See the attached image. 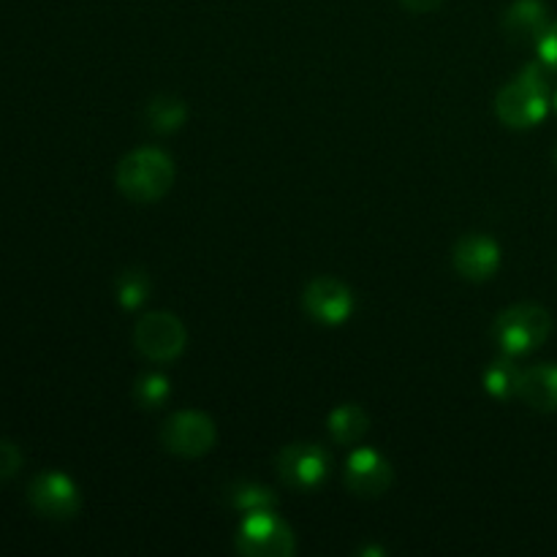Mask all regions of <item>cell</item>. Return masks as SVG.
<instances>
[{"instance_id": "obj_17", "label": "cell", "mask_w": 557, "mask_h": 557, "mask_svg": "<svg viewBox=\"0 0 557 557\" xmlns=\"http://www.w3.org/2000/svg\"><path fill=\"white\" fill-rule=\"evenodd\" d=\"M150 292H152V281L141 267H128V270L120 272L117 281H114V294H117L120 308L125 310L139 308V305L150 297Z\"/></svg>"}, {"instance_id": "obj_20", "label": "cell", "mask_w": 557, "mask_h": 557, "mask_svg": "<svg viewBox=\"0 0 557 557\" xmlns=\"http://www.w3.org/2000/svg\"><path fill=\"white\" fill-rule=\"evenodd\" d=\"M22 468V451L20 446L11 444V441L0 438V482H9L20 473Z\"/></svg>"}, {"instance_id": "obj_13", "label": "cell", "mask_w": 557, "mask_h": 557, "mask_svg": "<svg viewBox=\"0 0 557 557\" xmlns=\"http://www.w3.org/2000/svg\"><path fill=\"white\" fill-rule=\"evenodd\" d=\"M517 397L533 411L555 413L557 411V364H533L522 368Z\"/></svg>"}, {"instance_id": "obj_18", "label": "cell", "mask_w": 557, "mask_h": 557, "mask_svg": "<svg viewBox=\"0 0 557 557\" xmlns=\"http://www.w3.org/2000/svg\"><path fill=\"white\" fill-rule=\"evenodd\" d=\"M232 504L237 506L243 515H250V511H267L275 509L277 498L270 487L259 482H237L232 487Z\"/></svg>"}, {"instance_id": "obj_6", "label": "cell", "mask_w": 557, "mask_h": 557, "mask_svg": "<svg viewBox=\"0 0 557 557\" xmlns=\"http://www.w3.org/2000/svg\"><path fill=\"white\" fill-rule=\"evenodd\" d=\"M215 422L201 411H177L161 430L163 449L177 457H205L215 446Z\"/></svg>"}, {"instance_id": "obj_14", "label": "cell", "mask_w": 557, "mask_h": 557, "mask_svg": "<svg viewBox=\"0 0 557 557\" xmlns=\"http://www.w3.org/2000/svg\"><path fill=\"white\" fill-rule=\"evenodd\" d=\"M370 430V417L362 406L348 403V406H337L330 413V435L343 446H354L364 438Z\"/></svg>"}, {"instance_id": "obj_16", "label": "cell", "mask_w": 557, "mask_h": 557, "mask_svg": "<svg viewBox=\"0 0 557 557\" xmlns=\"http://www.w3.org/2000/svg\"><path fill=\"white\" fill-rule=\"evenodd\" d=\"M520 373L522 368L517 364V357L504 354V357H498L487 368V373H484V386H487L490 395L498 397V400H509V397H517Z\"/></svg>"}, {"instance_id": "obj_9", "label": "cell", "mask_w": 557, "mask_h": 557, "mask_svg": "<svg viewBox=\"0 0 557 557\" xmlns=\"http://www.w3.org/2000/svg\"><path fill=\"white\" fill-rule=\"evenodd\" d=\"M302 308L324 326H341L354 313V294L343 281L330 275L313 277L302 292Z\"/></svg>"}, {"instance_id": "obj_24", "label": "cell", "mask_w": 557, "mask_h": 557, "mask_svg": "<svg viewBox=\"0 0 557 557\" xmlns=\"http://www.w3.org/2000/svg\"><path fill=\"white\" fill-rule=\"evenodd\" d=\"M555 163H557V150H555Z\"/></svg>"}, {"instance_id": "obj_3", "label": "cell", "mask_w": 557, "mask_h": 557, "mask_svg": "<svg viewBox=\"0 0 557 557\" xmlns=\"http://www.w3.org/2000/svg\"><path fill=\"white\" fill-rule=\"evenodd\" d=\"M549 332H553V315L547 308L533 302L511 305L493 324L495 341L504 348V354H511V357H525L542 348Z\"/></svg>"}, {"instance_id": "obj_23", "label": "cell", "mask_w": 557, "mask_h": 557, "mask_svg": "<svg viewBox=\"0 0 557 557\" xmlns=\"http://www.w3.org/2000/svg\"><path fill=\"white\" fill-rule=\"evenodd\" d=\"M555 107H557V92H555Z\"/></svg>"}, {"instance_id": "obj_19", "label": "cell", "mask_w": 557, "mask_h": 557, "mask_svg": "<svg viewBox=\"0 0 557 557\" xmlns=\"http://www.w3.org/2000/svg\"><path fill=\"white\" fill-rule=\"evenodd\" d=\"M169 395H172V386H169L166 375L161 373L141 375L134 386V400L141 408H161L169 400Z\"/></svg>"}, {"instance_id": "obj_21", "label": "cell", "mask_w": 557, "mask_h": 557, "mask_svg": "<svg viewBox=\"0 0 557 557\" xmlns=\"http://www.w3.org/2000/svg\"><path fill=\"white\" fill-rule=\"evenodd\" d=\"M536 52L539 60H542L549 71H557V20L549 22L547 33H544L542 41L536 44Z\"/></svg>"}, {"instance_id": "obj_2", "label": "cell", "mask_w": 557, "mask_h": 557, "mask_svg": "<svg viewBox=\"0 0 557 557\" xmlns=\"http://www.w3.org/2000/svg\"><path fill=\"white\" fill-rule=\"evenodd\" d=\"M174 185V161L158 147H139L128 152L117 166V188L136 205L163 199Z\"/></svg>"}, {"instance_id": "obj_12", "label": "cell", "mask_w": 557, "mask_h": 557, "mask_svg": "<svg viewBox=\"0 0 557 557\" xmlns=\"http://www.w3.org/2000/svg\"><path fill=\"white\" fill-rule=\"evenodd\" d=\"M549 27V11L542 0H515L504 14V33L517 47H536Z\"/></svg>"}, {"instance_id": "obj_7", "label": "cell", "mask_w": 557, "mask_h": 557, "mask_svg": "<svg viewBox=\"0 0 557 557\" xmlns=\"http://www.w3.org/2000/svg\"><path fill=\"white\" fill-rule=\"evenodd\" d=\"M275 468L286 487L308 493L330 476V455L319 444H292L275 457Z\"/></svg>"}, {"instance_id": "obj_10", "label": "cell", "mask_w": 557, "mask_h": 557, "mask_svg": "<svg viewBox=\"0 0 557 557\" xmlns=\"http://www.w3.org/2000/svg\"><path fill=\"white\" fill-rule=\"evenodd\" d=\"M343 479L359 498H379L392 487V466L375 449H354L346 460Z\"/></svg>"}, {"instance_id": "obj_11", "label": "cell", "mask_w": 557, "mask_h": 557, "mask_svg": "<svg viewBox=\"0 0 557 557\" xmlns=\"http://www.w3.org/2000/svg\"><path fill=\"white\" fill-rule=\"evenodd\" d=\"M451 264L466 281H490L500 267V245L487 234H466L451 248Z\"/></svg>"}, {"instance_id": "obj_8", "label": "cell", "mask_w": 557, "mask_h": 557, "mask_svg": "<svg viewBox=\"0 0 557 557\" xmlns=\"http://www.w3.org/2000/svg\"><path fill=\"white\" fill-rule=\"evenodd\" d=\"M27 500L47 520H71L82 509L79 490L60 471H44L33 476L30 487H27Z\"/></svg>"}, {"instance_id": "obj_15", "label": "cell", "mask_w": 557, "mask_h": 557, "mask_svg": "<svg viewBox=\"0 0 557 557\" xmlns=\"http://www.w3.org/2000/svg\"><path fill=\"white\" fill-rule=\"evenodd\" d=\"M147 125L158 134H174L185 125L188 120V107H185L183 98L177 96H156L150 98L145 109Z\"/></svg>"}, {"instance_id": "obj_4", "label": "cell", "mask_w": 557, "mask_h": 557, "mask_svg": "<svg viewBox=\"0 0 557 557\" xmlns=\"http://www.w3.org/2000/svg\"><path fill=\"white\" fill-rule=\"evenodd\" d=\"M234 544L248 557H292L297 549L292 528L275 515V509L243 515Z\"/></svg>"}, {"instance_id": "obj_5", "label": "cell", "mask_w": 557, "mask_h": 557, "mask_svg": "<svg viewBox=\"0 0 557 557\" xmlns=\"http://www.w3.org/2000/svg\"><path fill=\"white\" fill-rule=\"evenodd\" d=\"M134 346L150 362H174V359L183 357L185 346H188V330L174 313L152 310L136 321Z\"/></svg>"}, {"instance_id": "obj_22", "label": "cell", "mask_w": 557, "mask_h": 557, "mask_svg": "<svg viewBox=\"0 0 557 557\" xmlns=\"http://www.w3.org/2000/svg\"><path fill=\"white\" fill-rule=\"evenodd\" d=\"M400 3L406 5L408 11H413V14H428V11L438 9L444 0H400Z\"/></svg>"}, {"instance_id": "obj_1", "label": "cell", "mask_w": 557, "mask_h": 557, "mask_svg": "<svg viewBox=\"0 0 557 557\" xmlns=\"http://www.w3.org/2000/svg\"><path fill=\"white\" fill-rule=\"evenodd\" d=\"M549 112V69L536 60L528 63L495 96V114L509 128H533Z\"/></svg>"}]
</instances>
